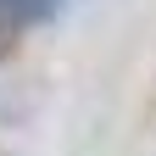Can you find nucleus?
Listing matches in <instances>:
<instances>
[{
    "label": "nucleus",
    "mask_w": 156,
    "mask_h": 156,
    "mask_svg": "<svg viewBox=\"0 0 156 156\" xmlns=\"http://www.w3.org/2000/svg\"><path fill=\"white\" fill-rule=\"evenodd\" d=\"M50 17V0H0V23H45Z\"/></svg>",
    "instance_id": "f257e3e1"
}]
</instances>
